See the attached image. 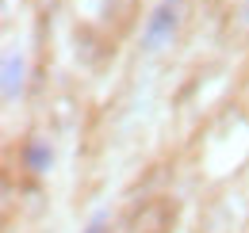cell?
Listing matches in <instances>:
<instances>
[{
  "label": "cell",
  "instance_id": "1",
  "mask_svg": "<svg viewBox=\"0 0 249 233\" xmlns=\"http://www.w3.org/2000/svg\"><path fill=\"white\" fill-rule=\"evenodd\" d=\"M89 233H100V230H89Z\"/></svg>",
  "mask_w": 249,
  "mask_h": 233
}]
</instances>
